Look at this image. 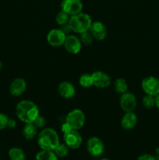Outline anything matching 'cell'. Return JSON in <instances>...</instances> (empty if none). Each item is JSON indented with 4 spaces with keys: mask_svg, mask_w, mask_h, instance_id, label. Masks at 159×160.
<instances>
[{
    "mask_svg": "<svg viewBox=\"0 0 159 160\" xmlns=\"http://www.w3.org/2000/svg\"><path fill=\"white\" fill-rule=\"evenodd\" d=\"M16 114L20 120L24 123H33L40 115L39 108L37 105L30 100L20 101L16 107Z\"/></svg>",
    "mask_w": 159,
    "mask_h": 160,
    "instance_id": "1",
    "label": "cell"
},
{
    "mask_svg": "<svg viewBox=\"0 0 159 160\" xmlns=\"http://www.w3.org/2000/svg\"><path fill=\"white\" fill-rule=\"evenodd\" d=\"M59 143V134L51 128H44L37 136V145L41 149L54 151Z\"/></svg>",
    "mask_w": 159,
    "mask_h": 160,
    "instance_id": "2",
    "label": "cell"
},
{
    "mask_svg": "<svg viewBox=\"0 0 159 160\" xmlns=\"http://www.w3.org/2000/svg\"><path fill=\"white\" fill-rule=\"evenodd\" d=\"M69 23L73 32L81 34L85 31H90L92 20L89 14L81 12L80 13L70 16Z\"/></svg>",
    "mask_w": 159,
    "mask_h": 160,
    "instance_id": "3",
    "label": "cell"
},
{
    "mask_svg": "<svg viewBox=\"0 0 159 160\" xmlns=\"http://www.w3.org/2000/svg\"><path fill=\"white\" fill-rule=\"evenodd\" d=\"M85 120V114L80 109H73L67 114L65 117V122L70 124L72 129L76 131L81 129L84 127Z\"/></svg>",
    "mask_w": 159,
    "mask_h": 160,
    "instance_id": "4",
    "label": "cell"
},
{
    "mask_svg": "<svg viewBox=\"0 0 159 160\" xmlns=\"http://www.w3.org/2000/svg\"><path fill=\"white\" fill-rule=\"evenodd\" d=\"M87 149L90 156L98 157L103 154L104 151V145L102 141L98 137H90L87 140Z\"/></svg>",
    "mask_w": 159,
    "mask_h": 160,
    "instance_id": "5",
    "label": "cell"
},
{
    "mask_svg": "<svg viewBox=\"0 0 159 160\" xmlns=\"http://www.w3.org/2000/svg\"><path fill=\"white\" fill-rule=\"evenodd\" d=\"M119 105L121 109L125 112H133L137 105V98H136L135 95L129 92H126L122 94L121 97H120Z\"/></svg>",
    "mask_w": 159,
    "mask_h": 160,
    "instance_id": "6",
    "label": "cell"
},
{
    "mask_svg": "<svg viewBox=\"0 0 159 160\" xmlns=\"http://www.w3.org/2000/svg\"><path fill=\"white\" fill-rule=\"evenodd\" d=\"M141 87L146 95L156 96L159 94V80L152 76L147 77L142 81Z\"/></svg>",
    "mask_w": 159,
    "mask_h": 160,
    "instance_id": "7",
    "label": "cell"
},
{
    "mask_svg": "<svg viewBox=\"0 0 159 160\" xmlns=\"http://www.w3.org/2000/svg\"><path fill=\"white\" fill-rule=\"evenodd\" d=\"M60 6L61 10L64 11L70 16L80 13L83 9L81 0H62Z\"/></svg>",
    "mask_w": 159,
    "mask_h": 160,
    "instance_id": "8",
    "label": "cell"
},
{
    "mask_svg": "<svg viewBox=\"0 0 159 160\" xmlns=\"http://www.w3.org/2000/svg\"><path fill=\"white\" fill-rule=\"evenodd\" d=\"M64 143L71 149H77L81 146L83 138L80 134L76 130H72L71 131L64 134Z\"/></svg>",
    "mask_w": 159,
    "mask_h": 160,
    "instance_id": "9",
    "label": "cell"
},
{
    "mask_svg": "<svg viewBox=\"0 0 159 160\" xmlns=\"http://www.w3.org/2000/svg\"><path fill=\"white\" fill-rule=\"evenodd\" d=\"M66 34H64L60 28L52 29L47 34V42L53 47H59L64 45Z\"/></svg>",
    "mask_w": 159,
    "mask_h": 160,
    "instance_id": "10",
    "label": "cell"
},
{
    "mask_svg": "<svg viewBox=\"0 0 159 160\" xmlns=\"http://www.w3.org/2000/svg\"><path fill=\"white\" fill-rule=\"evenodd\" d=\"M93 86L98 88H106L112 83L111 77L107 73L101 70H98L92 73Z\"/></svg>",
    "mask_w": 159,
    "mask_h": 160,
    "instance_id": "11",
    "label": "cell"
},
{
    "mask_svg": "<svg viewBox=\"0 0 159 160\" xmlns=\"http://www.w3.org/2000/svg\"><path fill=\"white\" fill-rule=\"evenodd\" d=\"M64 48L70 54L76 55L80 52L82 47L80 38L73 34H69L65 38V42H64Z\"/></svg>",
    "mask_w": 159,
    "mask_h": 160,
    "instance_id": "12",
    "label": "cell"
},
{
    "mask_svg": "<svg viewBox=\"0 0 159 160\" xmlns=\"http://www.w3.org/2000/svg\"><path fill=\"white\" fill-rule=\"evenodd\" d=\"M94 38L98 41H102L107 36V28L101 21L92 22L91 27L90 28Z\"/></svg>",
    "mask_w": 159,
    "mask_h": 160,
    "instance_id": "13",
    "label": "cell"
},
{
    "mask_svg": "<svg viewBox=\"0 0 159 160\" xmlns=\"http://www.w3.org/2000/svg\"><path fill=\"white\" fill-rule=\"evenodd\" d=\"M26 89V82L23 78H17L11 82L9 85V92L12 96H20Z\"/></svg>",
    "mask_w": 159,
    "mask_h": 160,
    "instance_id": "14",
    "label": "cell"
},
{
    "mask_svg": "<svg viewBox=\"0 0 159 160\" xmlns=\"http://www.w3.org/2000/svg\"><path fill=\"white\" fill-rule=\"evenodd\" d=\"M58 92L62 98L70 99L76 95V88L72 83L69 81H63L59 84Z\"/></svg>",
    "mask_w": 159,
    "mask_h": 160,
    "instance_id": "15",
    "label": "cell"
},
{
    "mask_svg": "<svg viewBox=\"0 0 159 160\" xmlns=\"http://www.w3.org/2000/svg\"><path fill=\"white\" fill-rule=\"evenodd\" d=\"M137 123V117L135 112H126L121 120V126L126 131L133 129Z\"/></svg>",
    "mask_w": 159,
    "mask_h": 160,
    "instance_id": "16",
    "label": "cell"
},
{
    "mask_svg": "<svg viewBox=\"0 0 159 160\" xmlns=\"http://www.w3.org/2000/svg\"><path fill=\"white\" fill-rule=\"evenodd\" d=\"M37 134V128L33 123H25L23 128V135L26 140H32Z\"/></svg>",
    "mask_w": 159,
    "mask_h": 160,
    "instance_id": "17",
    "label": "cell"
},
{
    "mask_svg": "<svg viewBox=\"0 0 159 160\" xmlns=\"http://www.w3.org/2000/svg\"><path fill=\"white\" fill-rule=\"evenodd\" d=\"M35 158L36 160H58V156L51 150L41 149L36 154Z\"/></svg>",
    "mask_w": 159,
    "mask_h": 160,
    "instance_id": "18",
    "label": "cell"
},
{
    "mask_svg": "<svg viewBox=\"0 0 159 160\" xmlns=\"http://www.w3.org/2000/svg\"><path fill=\"white\" fill-rule=\"evenodd\" d=\"M8 156L10 160H25L26 159L24 152L21 148L17 147L10 148L8 152Z\"/></svg>",
    "mask_w": 159,
    "mask_h": 160,
    "instance_id": "19",
    "label": "cell"
},
{
    "mask_svg": "<svg viewBox=\"0 0 159 160\" xmlns=\"http://www.w3.org/2000/svg\"><path fill=\"white\" fill-rule=\"evenodd\" d=\"M114 88L117 93L122 95L128 92V84L124 78H117L114 82Z\"/></svg>",
    "mask_w": 159,
    "mask_h": 160,
    "instance_id": "20",
    "label": "cell"
},
{
    "mask_svg": "<svg viewBox=\"0 0 159 160\" xmlns=\"http://www.w3.org/2000/svg\"><path fill=\"white\" fill-rule=\"evenodd\" d=\"M79 84L84 88H89L93 86L92 75L90 73H84L80 77Z\"/></svg>",
    "mask_w": 159,
    "mask_h": 160,
    "instance_id": "21",
    "label": "cell"
},
{
    "mask_svg": "<svg viewBox=\"0 0 159 160\" xmlns=\"http://www.w3.org/2000/svg\"><path fill=\"white\" fill-rule=\"evenodd\" d=\"M54 152L55 153L58 158H64L68 155L69 148L65 143H59L54 149Z\"/></svg>",
    "mask_w": 159,
    "mask_h": 160,
    "instance_id": "22",
    "label": "cell"
},
{
    "mask_svg": "<svg viewBox=\"0 0 159 160\" xmlns=\"http://www.w3.org/2000/svg\"><path fill=\"white\" fill-rule=\"evenodd\" d=\"M70 16L68 15L66 12H65L64 11L61 10L60 12H59L57 13L55 17V22L57 23L58 25L59 26H62V25L65 24V23H69V20H70Z\"/></svg>",
    "mask_w": 159,
    "mask_h": 160,
    "instance_id": "23",
    "label": "cell"
},
{
    "mask_svg": "<svg viewBox=\"0 0 159 160\" xmlns=\"http://www.w3.org/2000/svg\"><path fill=\"white\" fill-rule=\"evenodd\" d=\"M80 34V40L82 45H90L93 42L94 39L90 31H85V32H83Z\"/></svg>",
    "mask_w": 159,
    "mask_h": 160,
    "instance_id": "24",
    "label": "cell"
},
{
    "mask_svg": "<svg viewBox=\"0 0 159 160\" xmlns=\"http://www.w3.org/2000/svg\"><path fill=\"white\" fill-rule=\"evenodd\" d=\"M142 103L146 109H151L155 106V96L146 95L143 98Z\"/></svg>",
    "mask_w": 159,
    "mask_h": 160,
    "instance_id": "25",
    "label": "cell"
},
{
    "mask_svg": "<svg viewBox=\"0 0 159 160\" xmlns=\"http://www.w3.org/2000/svg\"><path fill=\"white\" fill-rule=\"evenodd\" d=\"M34 125L36 126V128L38 129V128H43L44 127L46 124V120H45V117L43 116L39 115L37 118L34 120V121L33 122Z\"/></svg>",
    "mask_w": 159,
    "mask_h": 160,
    "instance_id": "26",
    "label": "cell"
},
{
    "mask_svg": "<svg viewBox=\"0 0 159 160\" xmlns=\"http://www.w3.org/2000/svg\"><path fill=\"white\" fill-rule=\"evenodd\" d=\"M9 117L6 114L0 113V131L5 129L8 126Z\"/></svg>",
    "mask_w": 159,
    "mask_h": 160,
    "instance_id": "27",
    "label": "cell"
},
{
    "mask_svg": "<svg viewBox=\"0 0 159 160\" xmlns=\"http://www.w3.org/2000/svg\"><path fill=\"white\" fill-rule=\"evenodd\" d=\"M60 29L62 30V32H63L64 34H66V35H69V34H70V32H71V31H72L71 27H70V23H65V24L60 26Z\"/></svg>",
    "mask_w": 159,
    "mask_h": 160,
    "instance_id": "28",
    "label": "cell"
},
{
    "mask_svg": "<svg viewBox=\"0 0 159 160\" xmlns=\"http://www.w3.org/2000/svg\"><path fill=\"white\" fill-rule=\"evenodd\" d=\"M137 160H157L156 159V157L154 156H152L151 154H143L140 155L138 158H137Z\"/></svg>",
    "mask_w": 159,
    "mask_h": 160,
    "instance_id": "29",
    "label": "cell"
},
{
    "mask_svg": "<svg viewBox=\"0 0 159 160\" xmlns=\"http://www.w3.org/2000/svg\"><path fill=\"white\" fill-rule=\"evenodd\" d=\"M72 128L70 126V124L69 123H67L66 122H65L64 123H62V126H61V131H62V133L64 134H65V133H68L70 132V131H72Z\"/></svg>",
    "mask_w": 159,
    "mask_h": 160,
    "instance_id": "30",
    "label": "cell"
},
{
    "mask_svg": "<svg viewBox=\"0 0 159 160\" xmlns=\"http://www.w3.org/2000/svg\"><path fill=\"white\" fill-rule=\"evenodd\" d=\"M9 128H15L17 127V121L14 119H9L8 121V126Z\"/></svg>",
    "mask_w": 159,
    "mask_h": 160,
    "instance_id": "31",
    "label": "cell"
},
{
    "mask_svg": "<svg viewBox=\"0 0 159 160\" xmlns=\"http://www.w3.org/2000/svg\"><path fill=\"white\" fill-rule=\"evenodd\" d=\"M155 106H157V109H159V94L155 96Z\"/></svg>",
    "mask_w": 159,
    "mask_h": 160,
    "instance_id": "32",
    "label": "cell"
},
{
    "mask_svg": "<svg viewBox=\"0 0 159 160\" xmlns=\"http://www.w3.org/2000/svg\"><path fill=\"white\" fill-rule=\"evenodd\" d=\"M155 157L156 159L159 160V147L157 148H156L155 150Z\"/></svg>",
    "mask_w": 159,
    "mask_h": 160,
    "instance_id": "33",
    "label": "cell"
},
{
    "mask_svg": "<svg viewBox=\"0 0 159 160\" xmlns=\"http://www.w3.org/2000/svg\"><path fill=\"white\" fill-rule=\"evenodd\" d=\"M2 67H3V65H2V62L1 61H0V70H1L2 69Z\"/></svg>",
    "mask_w": 159,
    "mask_h": 160,
    "instance_id": "34",
    "label": "cell"
},
{
    "mask_svg": "<svg viewBox=\"0 0 159 160\" xmlns=\"http://www.w3.org/2000/svg\"><path fill=\"white\" fill-rule=\"evenodd\" d=\"M100 160H110V159H107V158H103V159H100Z\"/></svg>",
    "mask_w": 159,
    "mask_h": 160,
    "instance_id": "35",
    "label": "cell"
}]
</instances>
